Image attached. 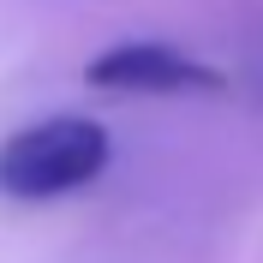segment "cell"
I'll return each instance as SVG.
<instances>
[{
	"mask_svg": "<svg viewBox=\"0 0 263 263\" xmlns=\"http://www.w3.org/2000/svg\"><path fill=\"white\" fill-rule=\"evenodd\" d=\"M84 84L108 96H221L228 90L215 66L167 48V42H114L108 54L84 66Z\"/></svg>",
	"mask_w": 263,
	"mask_h": 263,
	"instance_id": "cell-2",
	"label": "cell"
},
{
	"mask_svg": "<svg viewBox=\"0 0 263 263\" xmlns=\"http://www.w3.org/2000/svg\"><path fill=\"white\" fill-rule=\"evenodd\" d=\"M108 132L84 114H54L36 126H18L0 144V192L18 203H48V197L84 192L108 167Z\"/></svg>",
	"mask_w": 263,
	"mask_h": 263,
	"instance_id": "cell-1",
	"label": "cell"
}]
</instances>
